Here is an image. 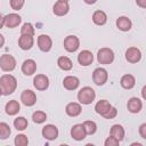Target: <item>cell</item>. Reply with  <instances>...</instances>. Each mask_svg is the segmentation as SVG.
Here are the masks:
<instances>
[{"label": "cell", "instance_id": "6da1fadb", "mask_svg": "<svg viewBox=\"0 0 146 146\" xmlns=\"http://www.w3.org/2000/svg\"><path fill=\"white\" fill-rule=\"evenodd\" d=\"M17 88V80L11 74H3L0 78V89L2 95H10Z\"/></svg>", "mask_w": 146, "mask_h": 146}, {"label": "cell", "instance_id": "7a4b0ae2", "mask_svg": "<svg viewBox=\"0 0 146 146\" xmlns=\"http://www.w3.org/2000/svg\"><path fill=\"white\" fill-rule=\"evenodd\" d=\"M95 97H96V92L91 87H83L78 92V100L84 105L91 104Z\"/></svg>", "mask_w": 146, "mask_h": 146}, {"label": "cell", "instance_id": "3957f363", "mask_svg": "<svg viewBox=\"0 0 146 146\" xmlns=\"http://www.w3.org/2000/svg\"><path fill=\"white\" fill-rule=\"evenodd\" d=\"M97 60L100 64H111L114 60V52L110 48H102L97 52Z\"/></svg>", "mask_w": 146, "mask_h": 146}, {"label": "cell", "instance_id": "277c9868", "mask_svg": "<svg viewBox=\"0 0 146 146\" xmlns=\"http://www.w3.org/2000/svg\"><path fill=\"white\" fill-rule=\"evenodd\" d=\"M0 67L5 72H10L16 67V59L9 54H3L0 57Z\"/></svg>", "mask_w": 146, "mask_h": 146}, {"label": "cell", "instance_id": "5b68a950", "mask_svg": "<svg viewBox=\"0 0 146 146\" xmlns=\"http://www.w3.org/2000/svg\"><path fill=\"white\" fill-rule=\"evenodd\" d=\"M107 71L103 67H97L92 72V80L97 86H103L107 81Z\"/></svg>", "mask_w": 146, "mask_h": 146}, {"label": "cell", "instance_id": "8992f818", "mask_svg": "<svg viewBox=\"0 0 146 146\" xmlns=\"http://www.w3.org/2000/svg\"><path fill=\"white\" fill-rule=\"evenodd\" d=\"M80 47V40L75 35H68L64 40V48L68 52H74Z\"/></svg>", "mask_w": 146, "mask_h": 146}, {"label": "cell", "instance_id": "52a82bcc", "mask_svg": "<svg viewBox=\"0 0 146 146\" xmlns=\"http://www.w3.org/2000/svg\"><path fill=\"white\" fill-rule=\"evenodd\" d=\"M38 47L41 51L43 52H47L51 49L52 47V40L49 35L47 34H40L38 36Z\"/></svg>", "mask_w": 146, "mask_h": 146}, {"label": "cell", "instance_id": "ba28073f", "mask_svg": "<svg viewBox=\"0 0 146 146\" xmlns=\"http://www.w3.org/2000/svg\"><path fill=\"white\" fill-rule=\"evenodd\" d=\"M21 100L25 106H33L36 102V95L34 94V91H32L30 89H26L22 92Z\"/></svg>", "mask_w": 146, "mask_h": 146}, {"label": "cell", "instance_id": "9c48e42d", "mask_svg": "<svg viewBox=\"0 0 146 146\" xmlns=\"http://www.w3.org/2000/svg\"><path fill=\"white\" fill-rule=\"evenodd\" d=\"M5 19V25L9 29H14L16 26H18L22 22V17L18 15V14H15V13H11V14H8L3 17Z\"/></svg>", "mask_w": 146, "mask_h": 146}, {"label": "cell", "instance_id": "30bf717a", "mask_svg": "<svg viewBox=\"0 0 146 146\" xmlns=\"http://www.w3.org/2000/svg\"><path fill=\"white\" fill-rule=\"evenodd\" d=\"M125 59L129 63H138L141 59V52L136 47H130L125 51Z\"/></svg>", "mask_w": 146, "mask_h": 146}, {"label": "cell", "instance_id": "8fae6325", "mask_svg": "<svg viewBox=\"0 0 146 146\" xmlns=\"http://www.w3.org/2000/svg\"><path fill=\"white\" fill-rule=\"evenodd\" d=\"M33 86L38 90H46L49 87V79L44 74H38L33 79Z\"/></svg>", "mask_w": 146, "mask_h": 146}, {"label": "cell", "instance_id": "7c38bea8", "mask_svg": "<svg viewBox=\"0 0 146 146\" xmlns=\"http://www.w3.org/2000/svg\"><path fill=\"white\" fill-rule=\"evenodd\" d=\"M42 136L48 140H54L58 137V129L54 124H47L42 128Z\"/></svg>", "mask_w": 146, "mask_h": 146}, {"label": "cell", "instance_id": "4fadbf2b", "mask_svg": "<svg viewBox=\"0 0 146 146\" xmlns=\"http://www.w3.org/2000/svg\"><path fill=\"white\" fill-rule=\"evenodd\" d=\"M54 14L57 16H64L68 13L70 10V6L67 1H62V0H57V2L54 5Z\"/></svg>", "mask_w": 146, "mask_h": 146}, {"label": "cell", "instance_id": "5bb4252c", "mask_svg": "<svg viewBox=\"0 0 146 146\" xmlns=\"http://www.w3.org/2000/svg\"><path fill=\"white\" fill-rule=\"evenodd\" d=\"M33 43H34L33 35L21 34V36L18 39V46L21 47V49H23V50H30L33 47Z\"/></svg>", "mask_w": 146, "mask_h": 146}, {"label": "cell", "instance_id": "9a60e30c", "mask_svg": "<svg viewBox=\"0 0 146 146\" xmlns=\"http://www.w3.org/2000/svg\"><path fill=\"white\" fill-rule=\"evenodd\" d=\"M94 60V55L91 51L89 50H82L81 52H79L78 55V62L80 65L82 66H88L92 63Z\"/></svg>", "mask_w": 146, "mask_h": 146}, {"label": "cell", "instance_id": "2e32d148", "mask_svg": "<svg viewBox=\"0 0 146 146\" xmlns=\"http://www.w3.org/2000/svg\"><path fill=\"white\" fill-rule=\"evenodd\" d=\"M71 136L75 140H83L87 136V132L82 124H74L71 129Z\"/></svg>", "mask_w": 146, "mask_h": 146}, {"label": "cell", "instance_id": "e0dca14e", "mask_svg": "<svg viewBox=\"0 0 146 146\" xmlns=\"http://www.w3.org/2000/svg\"><path fill=\"white\" fill-rule=\"evenodd\" d=\"M81 105L79 103H75V102H72V103H68L65 107V112L68 116H72V117H75L78 115L81 114Z\"/></svg>", "mask_w": 146, "mask_h": 146}, {"label": "cell", "instance_id": "ac0fdd59", "mask_svg": "<svg viewBox=\"0 0 146 146\" xmlns=\"http://www.w3.org/2000/svg\"><path fill=\"white\" fill-rule=\"evenodd\" d=\"M79 84H80L79 79L76 76H73V75H67L63 80V86L67 90H75L79 87Z\"/></svg>", "mask_w": 146, "mask_h": 146}, {"label": "cell", "instance_id": "d6986e66", "mask_svg": "<svg viewBox=\"0 0 146 146\" xmlns=\"http://www.w3.org/2000/svg\"><path fill=\"white\" fill-rule=\"evenodd\" d=\"M36 71V63L33 59H26L22 64V72L25 75H32Z\"/></svg>", "mask_w": 146, "mask_h": 146}, {"label": "cell", "instance_id": "ffe728a7", "mask_svg": "<svg viewBox=\"0 0 146 146\" xmlns=\"http://www.w3.org/2000/svg\"><path fill=\"white\" fill-rule=\"evenodd\" d=\"M127 107L129 110V112L131 113H139L141 111V107H143V103L139 98L137 97H132L128 100V104H127Z\"/></svg>", "mask_w": 146, "mask_h": 146}, {"label": "cell", "instance_id": "44dd1931", "mask_svg": "<svg viewBox=\"0 0 146 146\" xmlns=\"http://www.w3.org/2000/svg\"><path fill=\"white\" fill-rule=\"evenodd\" d=\"M116 26H117L119 30H121V31H123V32H127V31H129V30L131 29L132 23H131V21H130L128 17L121 16V17H119V18L116 19Z\"/></svg>", "mask_w": 146, "mask_h": 146}, {"label": "cell", "instance_id": "7402d4cb", "mask_svg": "<svg viewBox=\"0 0 146 146\" xmlns=\"http://www.w3.org/2000/svg\"><path fill=\"white\" fill-rule=\"evenodd\" d=\"M111 107H112V105L110 104V102H107L105 99H102V100L97 102V104L95 105V111H96V113H98L103 116L104 114H106L108 112V110Z\"/></svg>", "mask_w": 146, "mask_h": 146}, {"label": "cell", "instance_id": "603a6c76", "mask_svg": "<svg viewBox=\"0 0 146 146\" xmlns=\"http://www.w3.org/2000/svg\"><path fill=\"white\" fill-rule=\"evenodd\" d=\"M122 88L124 89H132L135 87V83H136V79L133 75L131 74H124L122 78H121V81H120Z\"/></svg>", "mask_w": 146, "mask_h": 146}, {"label": "cell", "instance_id": "cb8c5ba5", "mask_svg": "<svg viewBox=\"0 0 146 146\" xmlns=\"http://www.w3.org/2000/svg\"><path fill=\"white\" fill-rule=\"evenodd\" d=\"M6 113L8 115H16L19 110H21V106H19V103L17 100H9L7 104H6Z\"/></svg>", "mask_w": 146, "mask_h": 146}, {"label": "cell", "instance_id": "d4e9b609", "mask_svg": "<svg viewBox=\"0 0 146 146\" xmlns=\"http://www.w3.org/2000/svg\"><path fill=\"white\" fill-rule=\"evenodd\" d=\"M92 22L96 25H104L107 22V16L103 10H96L92 14Z\"/></svg>", "mask_w": 146, "mask_h": 146}, {"label": "cell", "instance_id": "484cf974", "mask_svg": "<svg viewBox=\"0 0 146 146\" xmlns=\"http://www.w3.org/2000/svg\"><path fill=\"white\" fill-rule=\"evenodd\" d=\"M57 65L59 68H62L63 71H70L73 66V63L72 60L66 57V56H60L58 59H57Z\"/></svg>", "mask_w": 146, "mask_h": 146}, {"label": "cell", "instance_id": "4316f807", "mask_svg": "<svg viewBox=\"0 0 146 146\" xmlns=\"http://www.w3.org/2000/svg\"><path fill=\"white\" fill-rule=\"evenodd\" d=\"M111 136L116 138L119 141L123 140V138H124V129H123V127L120 125V124H114L111 128Z\"/></svg>", "mask_w": 146, "mask_h": 146}, {"label": "cell", "instance_id": "83f0119b", "mask_svg": "<svg viewBox=\"0 0 146 146\" xmlns=\"http://www.w3.org/2000/svg\"><path fill=\"white\" fill-rule=\"evenodd\" d=\"M11 133L10 127L6 122H0V139H7Z\"/></svg>", "mask_w": 146, "mask_h": 146}, {"label": "cell", "instance_id": "f1b7e54d", "mask_svg": "<svg viewBox=\"0 0 146 146\" xmlns=\"http://www.w3.org/2000/svg\"><path fill=\"white\" fill-rule=\"evenodd\" d=\"M14 127L17 130H25L27 128V120L23 116H18L14 120Z\"/></svg>", "mask_w": 146, "mask_h": 146}, {"label": "cell", "instance_id": "f546056e", "mask_svg": "<svg viewBox=\"0 0 146 146\" xmlns=\"http://www.w3.org/2000/svg\"><path fill=\"white\" fill-rule=\"evenodd\" d=\"M82 125H83L87 135H94L97 130V124L94 121H84Z\"/></svg>", "mask_w": 146, "mask_h": 146}, {"label": "cell", "instance_id": "4dcf8cb0", "mask_svg": "<svg viewBox=\"0 0 146 146\" xmlns=\"http://www.w3.org/2000/svg\"><path fill=\"white\" fill-rule=\"evenodd\" d=\"M32 120L35 123H43L47 120V114L42 111H36L32 114Z\"/></svg>", "mask_w": 146, "mask_h": 146}, {"label": "cell", "instance_id": "1f68e13d", "mask_svg": "<svg viewBox=\"0 0 146 146\" xmlns=\"http://www.w3.org/2000/svg\"><path fill=\"white\" fill-rule=\"evenodd\" d=\"M21 34H26V35H34V27L31 23H24L23 26L21 27Z\"/></svg>", "mask_w": 146, "mask_h": 146}, {"label": "cell", "instance_id": "d6a6232c", "mask_svg": "<svg viewBox=\"0 0 146 146\" xmlns=\"http://www.w3.org/2000/svg\"><path fill=\"white\" fill-rule=\"evenodd\" d=\"M14 143H15L16 146H26L29 144V139L25 135H17L15 137Z\"/></svg>", "mask_w": 146, "mask_h": 146}, {"label": "cell", "instance_id": "836d02e7", "mask_svg": "<svg viewBox=\"0 0 146 146\" xmlns=\"http://www.w3.org/2000/svg\"><path fill=\"white\" fill-rule=\"evenodd\" d=\"M25 0H10V7L14 10H19L24 6Z\"/></svg>", "mask_w": 146, "mask_h": 146}, {"label": "cell", "instance_id": "e575fe53", "mask_svg": "<svg viewBox=\"0 0 146 146\" xmlns=\"http://www.w3.org/2000/svg\"><path fill=\"white\" fill-rule=\"evenodd\" d=\"M117 115V110L115 108V107H111L110 110H108V112L106 113V114H104L103 116L105 117V119H108V120H112V119H114L115 116Z\"/></svg>", "mask_w": 146, "mask_h": 146}, {"label": "cell", "instance_id": "d590c367", "mask_svg": "<svg viewBox=\"0 0 146 146\" xmlns=\"http://www.w3.org/2000/svg\"><path fill=\"white\" fill-rule=\"evenodd\" d=\"M119 140L116 139V138H114L113 136H110V137H107L106 138V140H105V146H116V145H119Z\"/></svg>", "mask_w": 146, "mask_h": 146}, {"label": "cell", "instance_id": "8d00e7d4", "mask_svg": "<svg viewBox=\"0 0 146 146\" xmlns=\"http://www.w3.org/2000/svg\"><path fill=\"white\" fill-rule=\"evenodd\" d=\"M139 135L141 136V138L146 139V123H143L139 127Z\"/></svg>", "mask_w": 146, "mask_h": 146}, {"label": "cell", "instance_id": "74e56055", "mask_svg": "<svg viewBox=\"0 0 146 146\" xmlns=\"http://www.w3.org/2000/svg\"><path fill=\"white\" fill-rule=\"evenodd\" d=\"M136 2L140 8H146V0H136Z\"/></svg>", "mask_w": 146, "mask_h": 146}, {"label": "cell", "instance_id": "f35d334b", "mask_svg": "<svg viewBox=\"0 0 146 146\" xmlns=\"http://www.w3.org/2000/svg\"><path fill=\"white\" fill-rule=\"evenodd\" d=\"M3 25H5V19H3V16L0 14V29H2Z\"/></svg>", "mask_w": 146, "mask_h": 146}, {"label": "cell", "instance_id": "ab89813d", "mask_svg": "<svg viewBox=\"0 0 146 146\" xmlns=\"http://www.w3.org/2000/svg\"><path fill=\"white\" fill-rule=\"evenodd\" d=\"M3 43H5V38L2 34H0V48L3 46Z\"/></svg>", "mask_w": 146, "mask_h": 146}, {"label": "cell", "instance_id": "60d3db41", "mask_svg": "<svg viewBox=\"0 0 146 146\" xmlns=\"http://www.w3.org/2000/svg\"><path fill=\"white\" fill-rule=\"evenodd\" d=\"M86 3H88V5H92V3H95L97 0H83Z\"/></svg>", "mask_w": 146, "mask_h": 146}, {"label": "cell", "instance_id": "b9f144b4", "mask_svg": "<svg viewBox=\"0 0 146 146\" xmlns=\"http://www.w3.org/2000/svg\"><path fill=\"white\" fill-rule=\"evenodd\" d=\"M145 90H146V87H144L143 90H141V94H143V98H144V99L146 98V96H145Z\"/></svg>", "mask_w": 146, "mask_h": 146}, {"label": "cell", "instance_id": "7bdbcfd3", "mask_svg": "<svg viewBox=\"0 0 146 146\" xmlns=\"http://www.w3.org/2000/svg\"><path fill=\"white\" fill-rule=\"evenodd\" d=\"M1 95H2V92H1V89H0V96H1Z\"/></svg>", "mask_w": 146, "mask_h": 146}, {"label": "cell", "instance_id": "ee69618b", "mask_svg": "<svg viewBox=\"0 0 146 146\" xmlns=\"http://www.w3.org/2000/svg\"><path fill=\"white\" fill-rule=\"evenodd\" d=\"M62 1H68V0H62Z\"/></svg>", "mask_w": 146, "mask_h": 146}]
</instances>
